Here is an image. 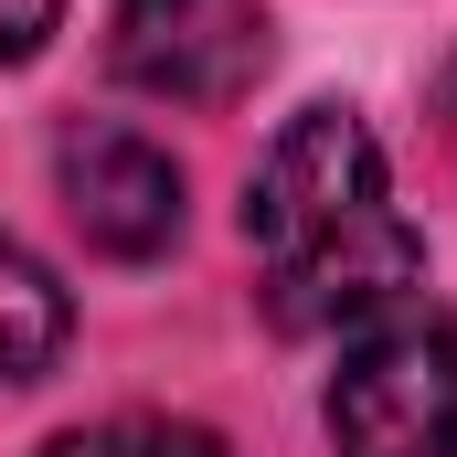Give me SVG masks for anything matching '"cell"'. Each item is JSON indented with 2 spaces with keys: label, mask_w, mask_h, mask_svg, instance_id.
I'll list each match as a JSON object with an SVG mask.
<instances>
[{
  "label": "cell",
  "mask_w": 457,
  "mask_h": 457,
  "mask_svg": "<svg viewBox=\"0 0 457 457\" xmlns=\"http://www.w3.org/2000/svg\"><path fill=\"white\" fill-rule=\"evenodd\" d=\"M245 245H255L266 309L287 330H372L426 277V234L404 224L394 170L351 107H298L277 128V149L245 192Z\"/></svg>",
  "instance_id": "1"
},
{
  "label": "cell",
  "mask_w": 457,
  "mask_h": 457,
  "mask_svg": "<svg viewBox=\"0 0 457 457\" xmlns=\"http://www.w3.org/2000/svg\"><path fill=\"white\" fill-rule=\"evenodd\" d=\"M341 457H457V330L426 309H394L351 330L330 383Z\"/></svg>",
  "instance_id": "2"
},
{
  "label": "cell",
  "mask_w": 457,
  "mask_h": 457,
  "mask_svg": "<svg viewBox=\"0 0 457 457\" xmlns=\"http://www.w3.org/2000/svg\"><path fill=\"white\" fill-rule=\"evenodd\" d=\"M107 64L160 107H234L266 75V0H117Z\"/></svg>",
  "instance_id": "3"
},
{
  "label": "cell",
  "mask_w": 457,
  "mask_h": 457,
  "mask_svg": "<svg viewBox=\"0 0 457 457\" xmlns=\"http://www.w3.org/2000/svg\"><path fill=\"white\" fill-rule=\"evenodd\" d=\"M54 170H64V213L75 234L96 245V255H160L170 234H181V160L160 149V138H138V128H64V149H54Z\"/></svg>",
  "instance_id": "4"
},
{
  "label": "cell",
  "mask_w": 457,
  "mask_h": 457,
  "mask_svg": "<svg viewBox=\"0 0 457 457\" xmlns=\"http://www.w3.org/2000/svg\"><path fill=\"white\" fill-rule=\"evenodd\" d=\"M64 330H75V309H64L54 266L0 234V383H43L54 351H64Z\"/></svg>",
  "instance_id": "5"
},
{
  "label": "cell",
  "mask_w": 457,
  "mask_h": 457,
  "mask_svg": "<svg viewBox=\"0 0 457 457\" xmlns=\"http://www.w3.org/2000/svg\"><path fill=\"white\" fill-rule=\"evenodd\" d=\"M43 457H224L213 426H181V415H107V426H75Z\"/></svg>",
  "instance_id": "6"
},
{
  "label": "cell",
  "mask_w": 457,
  "mask_h": 457,
  "mask_svg": "<svg viewBox=\"0 0 457 457\" xmlns=\"http://www.w3.org/2000/svg\"><path fill=\"white\" fill-rule=\"evenodd\" d=\"M54 11H64V0H0V64H32L43 32H54Z\"/></svg>",
  "instance_id": "7"
},
{
  "label": "cell",
  "mask_w": 457,
  "mask_h": 457,
  "mask_svg": "<svg viewBox=\"0 0 457 457\" xmlns=\"http://www.w3.org/2000/svg\"><path fill=\"white\" fill-rule=\"evenodd\" d=\"M436 117H447V149H457V64H447V86H436Z\"/></svg>",
  "instance_id": "8"
}]
</instances>
